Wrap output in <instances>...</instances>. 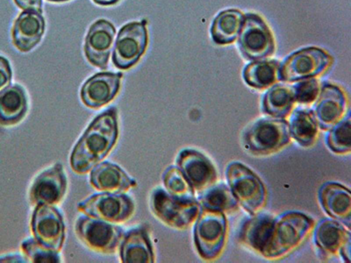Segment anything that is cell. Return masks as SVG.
Listing matches in <instances>:
<instances>
[{
  "instance_id": "obj_27",
  "label": "cell",
  "mask_w": 351,
  "mask_h": 263,
  "mask_svg": "<svg viewBox=\"0 0 351 263\" xmlns=\"http://www.w3.org/2000/svg\"><path fill=\"white\" fill-rule=\"evenodd\" d=\"M244 14L236 9H228L219 12L213 22L212 38L219 45L233 43L243 26Z\"/></svg>"
},
{
  "instance_id": "obj_38",
  "label": "cell",
  "mask_w": 351,
  "mask_h": 263,
  "mask_svg": "<svg viewBox=\"0 0 351 263\" xmlns=\"http://www.w3.org/2000/svg\"><path fill=\"white\" fill-rule=\"evenodd\" d=\"M50 2H65L69 1V0H49Z\"/></svg>"
},
{
  "instance_id": "obj_30",
  "label": "cell",
  "mask_w": 351,
  "mask_h": 263,
  "mask_svg": "<svg viewBox=\"0 0 351 263\" xmlns=\"http://www.w3.org/2000/svg\"><path fill=\"white\" fill-rule=\"evenodd\" d=\"M329 130L326 140L329 149L339 155L350 153L351 121L349 112Z\"/></svg>"
},
{
  "instance_id": "obj_31",
  "label": "cell",
  "mask_w": 351,
  "mask_h": 263,
  "mask_svg": "<svg viewBox=\"0 0 351 263\" xmlns=\"http://www.w3.org/2000/svg\"><path fill=\"white\" fill-rule=\"evenodd\" d=\"M167 192L180 199H196L194 190L178 166H170L162 174Z\"/></svg>"
},
{
  "instance_id": "obj_23",
  "label": "cell",
  "mask_w": 351,
  "mask_h": 263,
  "mask_svg": "<svg viewBox=\"0 0 351 263\" xmlns=\"http://www.w3.org/2000/svg\"><path fill=\"white\" fill-rule=\"evenodd\" d=\"M351 240L349 230L337 221L334 219H322L316 225L315 241L316 246L322 253L327 255H337L340 253L348 241Z\"/></svg>"
},
{
  "instance_id": "obj_19",
  "label": "cell",
  "mask_w": 351,
  "mask_h": 263,
  "mask_svg": "<svg viewBox=\"0 0 351 263\" xmlns=\"http://www.w3.org/2000/svg\"><path fill=\"white\" fill-rule=\"evenodd\" d=\"M45 31L42 14L34 11L21 12L12 27V42L21 52H28L40 42Z\"/></svg>"
},
{
  "instance_id": "obj_10",
  "label": "cell",
  "mask_w": 351,
  "mask_h": 263,
  "mask_svg": "<svg viewBox=\"0 0 351 263\" xmlns=\"http://www.w3.org/2000/svg\"><path fill=\"white\" fill-rule=\"evenodd\" d=\"M80 212L112 224L130 221L134 212L133 199L123 193L95 194L78 203Z\"/></svg>"
},
{
  "instance_id": "obj_25",
  "label": "cell",
  "mask_w": 351,
  "mask_h": 263,
  "mask_svg": "<svg viewBox=\"0 0 351 263\" xmlns=\"http://www.w3.org/2000/svg\"><path fill=\"white\" fill-rule=\"evenodd\" d=\"M288 125L291 137L300 146L308 148L318 138L319 127L311 110L296 109L291 112Z\"/></svg>"
},
{
  "instance_id": "obj_35",
  "label": "cell",
  "mask_w": 351,
  "mask_h": 263,
  "mask_svg": "<svg viewBox=\"0 0 351 263\" xmlns=\"http://www.w3.org/2000/svg\"><path fill=\"white\" fill-rule=\"evenodd\" d=\"M19 8L25 11H34L43 14L42 0H14Z\"/></svg>"
},
{
  "instance_id": "obj_21",
  "label": "cell",
  "mask_w": 351,
  "mask_h": 263,
  "mask_svg": "<svg viewBox=\"0 0 351 263\" xmlns=\"http://www.w3.org/2000/svg\"><path fill=\"white\" fill-rule=\"evenodd\" d=\"M120 255L124 263L155 262L152 241L145 228H134L124 234L120 244Z\"/></svg>"
},
{
  "instance_id": "obj_3",
  "label": "cell",
  "mask_w": 351,
  "mask_h": 263,
  "mask_svg": "<svg viewBox=\"0 0 351 263\" xmlns=\"http://www.w3.org/2000/svg\"><path fill=\"white\" fill-rule=\"evenodd\" d=\"M226 177L238 203L250 215L259 214L265 205L267 192L263 181L256 173L241 162H231Z\"/></svg>"
},
{
  "instance_id": "obj_20",
  "label": "cell",
  "mask_w": 351,
  "mask_h": 263,
  "mask_svg": "<svg viewBox=\"0 0 351 263\" xmlns=\"http://www.w3.org/2000/svg\"><path fill=\"white\" fill-rule=\"evenodd\" d=\"M90 184L100 192L120 194L136 186V180L128 177L118 165L102 162L96 165L90 172Z\"/></svg>"
},
{
  "instance_id": "obj_16",
  "label": "cell",
  "mask_w": 351,
  "mask_h": 263,
  "mask_svg": "<svg viewBox=\"0 0 351 263\" xmlns=\"http://www.w3.org/2000/svg\"><path fill=\"white\" fill-rule=\"evenodd\" d=\"M115 33V27L111 22L99 20L90 27L87 34L84 44L87 60L103 71L108 68Z\"/></svg>"
},
{
  "instance_id": "obj_11",
  "label": "cell",
  "mask_w": 351,
  "mask_h": 263,
  "mask_svg": "<svg viewBox=\"0 0 351 263\" xmlns=\"http://www.w3.org/2000/svg\"><path fill=\"white\" fill-rule=\"evenodd\" d=\"M147 21L131 22L121 28L116 40L112 62L120 70L136 65L148 46Z\"/></svg>"
},
{
  "instance_id": "obj_26",
  "label": "cell",
  "mask_w": 351,
  "mask_h": 263,
  "mask_svg": "<svg viewBox=\"0 0 351 263\" xmlns=\"http://www.w3.org/2000/svg\"><path fill=\"white\" fill-rule=\"evenodd\" d=\"M295 99L293 87L278 84L272 86L263 97L262 108L271 117L284 118L293 112Z\"/></svg>"
},
{
  "instance_id": "obj_9",
  "label": "cell",
  "mask_w": 351,
  "mask_h": 263,
  "mask_svg": "<svg viewBox=\"0 0 351 263\" xmlns=\"http://www.w3.org/2000/svg\"><path fill=\"white\" fill-rule=\"evenodd\" d=\"M332 62L331 55L321 49H300L280 64V81L291 83L318 77L330 67Z\"/></svg>"
},
{
  "instance_id": "obj_29",
  "label": "cell",
  "mask_w": 351,
  "mask_h": 263,
  "mask_svg": "<svg viewBox=\"0 0 351 263\" xmlns=\"http://www.w3.org/2000/svg\"><path fill=\"white\" fill-rule=\"evenodd\" d=\"M202 208L215 212H230L237 210L238 201L230 187L224 184L212 186L204 190L197 199Z\"/></svg>"
},
{
  "instance_id": "obj_6",
  "label": "cell",
  "mask_w": 351,
  "mask_h": 263,
  "mask_svg": "<svg viewBox=\"0 0 351 263\" xmlns=\"http://www.w3.org/2000/svg\"><path fill=\"white\" fill-rule=\"evenodd\" d=\"M194 227L197 253L206 261H215L223 251L228 234L224 212L202 208Z\"/></svg>"
},
{
  "instance_id": "obj_4",
  "label": "cell",
  "mask_w": 351,
  "mask_h": 263,
  "mask_svg": "<svg viewBox=\"0 0 351 263\" xmlns=\"http://www.w3.org/2000/svg\"><path fill=\"white\" fill-rule=\"evenodd\" d=\"M289 125L284 118H265L253 123L243 136L244 146L256 155L280 151L291 142Z\"/></svg>"
},
{
  "instance_id": "obj_22",
  "label": "cell",
  "mask_w": 351,
  "mask_h": 263,
  "mask_svg": "<svg viewBox=\"0 0 351 263\" xmlns=\"http://www.w3.org/2000/svg\"><path fill=\"white\" fill-rule=\"evenodd\" d=\"M275 218L268 214L253 215L241 225L239 240L243 245L262 255L271 238Z\"/></svg>"
},
{
  "instance_id": "obj_1",
  "label": "cell",
  "mask_w": 351,
  "mask_h": 263,
  "mask_svg": "<svg viewBox=\"0 0 351 263\" xmlns=\"http://www.w3.org/2000/svg\"><path fill=\"white\" fill-rule=\"evenodd\" d=\"M118 136V112L112 108L97 116L78 140L71 155L72 170L80 175L92 171L111 152Z\"/></svg>"
},
{
  "instance_id": "obj_8",
  "label": "cell",
  "mask_w": 351,
  "mask_h": 263,
  "mask_svg": "<svg viewBox=\"0 0 351 263\" xmlns=\"http://www.w3.org/2000/svg\"><path fill=\"white\" fill-rule=\"evenodd\" d=\"M75 233L78 239L93 251L106 255L116 251L125 234L121 227L89 216L77 218Z\"/></svg>"
},
{
  "instance_id": "obj_34",
  "label": "cell",
  "mask_w": 351,
  "mask_h": 263,
  "mask_svg": "<svg viewBox=\"0 0 351 263\" xmlns=\"http://www.w3.org/2000/svg\"><path fill=\"white\" fill-rule=\"evenodd\" d=\"M12 77L10 64L5 58L0 55V94L10 86Z\"/></svg>"
},
{
  "instance_id": "obj_37",
  "label": "cell",
  "mask_w": 351,
  "mask_h": 263,
  "mask_svg": "<svg viewBox=\"0 0 351 263\" xmlns=\"http://www.w3.org/2000/svg\"><path fill=\"white\" fill-rule=\"evenodd\" d=\"M93 1L101 5H111L116 4L120 0H93Z\"/></svg>"
},
{
  "instance_id": "obj_2",
  "label": "cell",
  "mask_w": 351,
  "mask_h": 263,
  "mask_svg": "<svg viewBox=\"0 0 351 263\" xmlns=\"http://www.w3.org/2000/svg\"><path fill=\"white\" fill-rule=\"evenodd\" d=\"M315 227V221L300 212H288L275 218L271 238L262 255L265 258H284L302 245Z\"/></svg>"
},
{
  "instance_id": "obj_28",
  "label": "cell",
  "mask_w": 351,
  "mask_h": 263,
  "mask_svg": "<svg viewBox=\"0 0 351 263\" xmlns=\"http://www.w3.org/2000/svg\"><path fill=\"white\" fill-rule=\"evenodd\" d=\"M247 86L258 90L267 89L280 81V64L278 61H255L243 71Z\"/></svg>"
},
{
  "instance_id": "obj_18",
  "label": "cell",
  "mask_w": 351,
  "mask_h": 263,
  "mask_svg": "<svg viewBox=\"0 0 351 263\" xmlns=\"http://www.w3.org/2000/svg\"><path fill=\"white\" fill-rule=\"evenodd\" d=\"M319 199L329 217L341 222L350 228L351 194L348 188L335 181H328L319 190Z\"/></svg>"
},
{
  "instance_id": "obj_7",
  "label": "cell",
  "mask_w": 351,
  "mask_h": 263,
  "mask_svg": "<svg viewBox=\"0 0 351 263\" xmlns=\"http://www.w3.org/2000/svg\"><path fill=\"white\" fill-rule=\"evenodd\" d=\"M238 46L247 60L259 61L267 58L275 51L274 36L259 15H244L243 26L238 34Z\"/></svg>"
},
{
  "instance_id": "obj_33",
  "label": "cell",
  "mask_w": 351,
  "mask_h": 263,
  "mask_svg": "<svg viewBox=\"0 0 351 263\" xmlns=\"http://www.w3.org/2000/svg\"><path fill=\"white\" fill-rule=\"evenodd\" d=\"M291 87H293L295 103L304 105L315 102L321 90V84L315 77L298 81V83Z\"/></svg>"
},
{
  "instance_id": "obj_24",
  "label": "cell",
  "mask_w": 351,
  "mask_h": 263,
  "mask_svg": "<svg viewBox=\"0 0 351 263\" xmlns=\"http://www.w3.org/2000/svg\"><path fill=\"white\" fill-rule=\"evenodd\" d=\"M28 109L27 97L19 84L9 86L0 94V125L14 126L23 120Z\"/></svg>"
},
{
  "instance_id": "obj_36",
  "label": "cell",
  "mask_w": 351,
  "mask_h": 263,
  "mask_svg": "<svg viewBox=\"0 0 351 263\" xmlns=\"http://www.w3.org/2000/svg\"><path fill=\"white\" fill-rule=\"evenodd\" d=\"M0 262H28L27 259L21 258V255H6L5 258H0Z\"/></svg>"
},
{
  "instance_id": "obj_5",
  "label": "cell",
  "mask_w": 351,
  "mask_h": 263,
  "mask_svg": "<svg viewBox=\"0 0 351 263\" xmlns=\"http://www.w3.org/2000/svg\"><path fill=\"white\" fill-rule=\"evenodd\" d=\"M150 208L162 223L178 230L189 227L202 211V206L197 199H180L171 195L162 188H158L152 192Z\"/></svg>"
},
{
  "instance_id": "obj_15",
  "label": "cell",
  "mask_w": 351,
  "mask_h": 263,
  "mask_svg": "<svg viewBox=\"0 0 351 263\" xmlns=\"http://www.w3.org/2000/svg\"><path fill=\"white\" fill-rule=\"evenodd\" d=\"M347 105L343 90L335 84H322L313 111L318 127L324 131L330 129L346 116Z\"/></svg>"
},
{
  "instance_id": "obj_14",
  "label": "cell",
  "mask_w": 351,
  "mask_h": 263,
  "mask_svg": "<svg viewBox=\"0 0 351 263\" xmlns=\"http://www.w3.org/2000/svg\"><path fill=\"white\" fill-rule=\"evenodd\" d=\"M67 190V178L61 164H56L36 177L29 192L34 205H56L60 203Z\"/></svg>"
},
{
  "instance_id": "obj_13",
  "label": "cell",
  "mask_w": 351,
  "mask_h": 263,
  "mask_svg": "<svg viewBox=\"0 0 351 263\" xmlns=\"http://www.w3.org/2000/svg\"><path fill=\"white\" fill-rule=\"evenodd\" d=\"M177 165L196 192H204L217 181L218 173L215 165L197 150H182L178 155Z\"/></svg>"
},
{
  "instance_id": "obj_12",
  "label": "cell",
  "mask_w": 351,
  "mask_h": 263,
  "mask_svg": "<svg viewBox=\"0 0 351 263\" xmlns=\"http://www.w3.org/2000/svg\"><path fill=\"white\" fill-rule=\"evenodd\" d=\"M34 239L49 249L60 252L65 239L64 218L52 205H36L31 221Z\"/></svg>"
},
{
  "instance_id": "obj_17",
  "label": "cell",
  "mask_w": 351,
  "mask_h": 263,
  "mask_svg": "<svg viewBox=\"0 0 351 263\" xmlns=\"http://www.w3.org/2000/svg\"><path fill=\"white\" fill-rule=\"evenodd\" d=\"M121 73L100 72L84 83L81 89V99L87 108H102L117 95L121 88Z\"/></svg>"
},
{
  "instance_id": "obj_32",
  "label": "cell",
  "mask_w": 351,
  "mask_h": 263,
  "mask_svg": "<svg viewBox=\"0 0 351 263\" xmlns=\"http://www.w3.org/2000/svg\"><path fill=\"white\" fill-rule=\"evenodd\" d=\"M21 249L27 260L36 263H58L61 262L58 252L49 249L36 239L23 241Z\"/></svg>"
}]
</instances>
